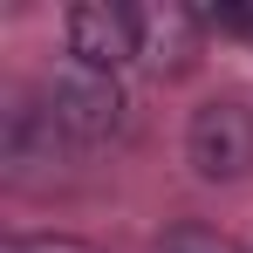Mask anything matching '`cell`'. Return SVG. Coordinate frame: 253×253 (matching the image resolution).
Here are the masks:
<instances>
[{
  "instance_id": "5",
  "label": "cell",
  "mask_w": 253,
  "mask_h": 253,
  "mask_svg": "<svg viewBox=\"0 0 253 253\" xmlns=\"http://www.w3.org/2000/svg\"><path fill=\"white\" fill-rule=\"evenodd\" d=\"M199 42H206V28H199V14L192 7H137V62H151L158 76H178V69H192L199 62Z\"/></svg>"
},
{
  "instance_id": "3",
  "label": "cell",
  "mask_w": 253,
  "mask_h": 253,
  "mask_svg": "<svg viewBox=\"0 0 253 253\" xmlns=\"http://www.w3.org/2000/svg\"><path fill=\"white\" fill-rule=\"evenodd\" d=\"M62 42H69V62L124 76V62H137V7H124V0H76L62 14Z\"/></svg>"
},
{
  "instance_id": "8",
  "label": "cell",
  "mask_w": 253,
  "mask_h": 253,
  "mask_svg": "<svg viewBox=\"0 0 253 253\" xmlns=\"http://www.w3.org/2000/svg\"><path fill=\"white\" fill-rule=\"evenodd\" d=\"M0 253H103V247L69 240V233H14V240H0Z\"/></svg>"
},
{
  "instance_id": "7",
  "label": "cell",
  "mask_w": 253,
  "mask_h": 253,
  "mask_svg": "<svg viewBox=\"0 0 253 253\" xmlns=\"http://www.w3.org/2000/svg\"><path fill=\"white\" fill-rule=\"evenodd\" d=\"M158 253H240V247L226 233H212V226H171L158 240Z\"/></svg>"
},
{
  "instance_id": "2",
  "label": "cell",
  "mask_w": 253,
  "mask_h": 253,
  "mask_svg": "<svg viewBox=\"0 0 253 253\" xmlns=\"http://www.w3.org/2000/svg\"><path fill=\"white\" fill-rule=\"evenodd\" d=\"M185 165L199 185H240L253 178V103L206 96L185 117Z\"/></svg>"
},
{
  "instance_id": "1",
  "label": "cell",
  "mask_w": 253,
  "mask_h": 253,
  "mask_svg": "<svg viewBox=\"0 0 253 253\" xmlns=\"http://www.w3.org/2000/svg\"><path fill=\"white\" fill-rule=\"evenodd\" d=\"M35 103L48 110V124L76 144V158L117 144V137L130 130V89H124V76L89 69V62H69V55L35 83Z\"/></svg>"
},
{
  "instance_id": "6",
  "label": "cell",
  "mask_w": 253,
  "mask_h": 253,
  "mask_svg": "<svg viewBox=\"0 0 253 253\" xmlns=\"http://www.w3.org/2000/svg\"><path fill=\"white\" fill-rule=\"evenodd\" d=\"M206 35H233V42H253V0H206L192 7Z\"/></svg>"
},
{
  "instance_id": "4",
  "label": "cell",
  "mask_w": 253,
  "mask_h": 253,
  "mask_svg": "<svg viewBox=\"0 0 253 253\" xmlns=\"http://www.w3.org/2000/svg\"><path fill=\"white\" fill-rule=\"evenodd\" d=\"M69 158H76V144L48 124V110L35 103V96L7 110V130H0V165H7L14 185H42V178H55Z\"/></svg>"
}]
</instances>
